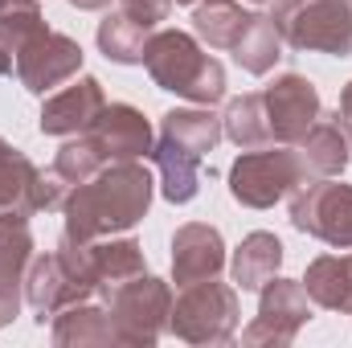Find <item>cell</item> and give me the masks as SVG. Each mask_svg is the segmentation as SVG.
Listing matches in <instances>:
<instances>
[{
  "label": "cell",
  "instance_id": "6da1fadb",
  "mask_svg": "<svg viewBox=\"0 0 352 348\" xmlns=\"http://www.w3.org/2000/svg\"><path fill=\"white\" fill-rule=\"evenodd\" d=\"M152 205V176L140 160H115L98 173L74 184L62 201L66 234L70 242H98L111 234H127L135 221H144Z\"/></svg>",
  "mask_w": 352,
  "mask_h": 348
},
{
  "label": "cell",
  "instance_id": "7a4b0ae2",
  "mask_svg": "<svg viewBox=\"0 0 352 348\" xmlns=\"http://www.w3.org/2000/svg\"><path fill=\"white\" fill-rule=\"evenodd\" d=\"M144 66L160 90H173L197 107H213L226 98V70L217 58L201 50L192 33L180 29H160L144 45Z\"/></svg>",
  "mask_w": 352,
  "mask_h": 348
},
{
  "label": "cell",
  "instance_id": "3957f363",
  "mask_svg": "<svg viewBox=\"0 0 352 348\" xmlns=\"http://www.w3.org/2000/svg\"><path fill=\"white\" fill-rule=\"evenodd\" d=\"M25 299L37 312V320H54L62 307L94 299V270H90V250L87 242H70L62 238L58 250L50 254H33L25 270Z\"/></svg>",
  "mask_w": 352,
  "mask_h": 348
},
{
  "label": "cell",
  "instance_id": "277c9868",
  "mask_svg": "<svg viewBox=\"0 0 352 348\" xmlns=\"http://www.w3.org/2000/svg\"><path fill=\"white\" fill-rule=\"evenodd\" d=\"M176 340L184 345H230L238 336V287L201 279L180 287L168 316Z\"/></svg>",
  "mask_w": 352,
  "mask_h": 348
},
{
  "label": "cell",
  "instance_id": "5b68a950",
  "mask_svg": "<svg viewBox=\"0 0 352 348\" xmlns=\"http://www.w3.org/2000/svg\"><path fill=\"white\" fill-rule=\"evenodd\" d=\"M274 25L295 50L352 54V0H274Z\"/></svg>",
  "mask_w": 352,
  "mask_h": 348
},
{
  "label": "cell",
  "instance_id": "8992f818",
  "mask_svg": "<svg viewBox=\"0 0 352 348\" xmlns=\"http://www.w3.org/2000/svg\"><path fill=\"white\" fill-rule=\"evenodd\" d=\"M303 180H307L303 160H299V152L291 144L266 148V152L246 148L230 168V197L238 205H246V209H270L283 197H291Z\"/></svg>",
  "mask_w": 352,
  "mask_h": 348
},
{
  "label": "cell",
  "instance_id": "52a82bcc",
  "mask_svg": "<svg viewBox=\"0 0 352 348\" xmlns=\"http://www.w3.org/2000/svg\"><path fill=\"white\" fill-rule=\"evenodd\" d=\"M102 303L111 312L119 345H156L164 336V328H168V316H173V291H168V283L152 279L148 270L135 274V279H127L123 287H115Z\"/></svg>",
  "mask_w": 352,
  "mask_h": 348
},
{
  "label": "cell",
  "instance_id": "ba28073f",
  "mask_svg": "<svg viewBox=\"0 0 352 348\" xmlns=\"http://www.w3.org/2000/svg\"><path fill=\"white\" fill-rule=\"evenodd\" d=\"M291 226L328 246L352 250V184H336L332 176L303 180L291 197Z\"/></svg>",
  "mask_w": 352,
  "mask_h": 348
},
{
  "label": "cell",
  "instance_id": "9c48e42d",
  "mask_svg": "<svg viewBox=\"0 0 352 348\" xmlns=\"http://www.w3.org/2000/svg\"><path fill=\"white\" fill-rule=\"evenodd\" d=\"M311 320V299L295 279H270L258 299V316L242 332L246 345H295L299 328Z\"/></svg>",
  "mask_w": 352,
  "mask_h": 348
},
{
  "label": "cell",
  "instance_id": "30bf717a",
  "mask_svg": "<svg viewBox=\"0 0 352 348\" xmlns=\"http://www.w3.org/2000/svg\"><path fill=\"white\" fill-rule=\"evenodd\" d=\"M16 78L29 94H50V90L66 87L78 70H82V45L66 33L45 29L41 37H33L16 58Z\"/></svg>",
  "mask_w": 352,
  "mask_h": 348
},
{
  "label": "cell",
  "instance_id": "8fae6325",
  "mask_svg": "<svg viewBox=\"0 0 352 348\" xmlns=\"http://www.w3.org/2000/svg\"><path fill=\"white\" fill-rule=\"evenodd\" d=\"M266 119L274 144H299L307 127L320 119V90L311 87L303 74H283L263 90Z\"/></svg>",
  "mask_w": 352,
  "mask_h": 348
},
{
  "label": "cell",
  "instance_id": "7c38bea8",
  "mask_svg": "<svg viewBox=\"0 0 352 348\" xmlns=\"http://www.w3.org/2000/svg\"><path fill=\"white\" fill-rule=\"evenodd\" d=\"M102 107H107L102 83L90 78V74H82V78L74 74L58 94L45 98L37 127H41V135H82V131L94 127V119H98Z\"/></svg>",
  "mask_w": 352,
  "mask_h": 348
},
{
  "label": "cell",
  "instance_id": "4fadbf2b",
  "mask_svg": "<svg viewBox=\"0 0 352 348\" xmlns=\"http://www.w3.org/2000/svg\"><path fill=\"white\" fill-rule=\"evenodd\" d=\"M90 135H94V144L102 148L107 164H115V160H144V156H152V148H156L152 123H148L144 111L131 107V102H111V107H102L98 119H94V127H90Z\"/></svg>",
  "mask_w": 352,
  "mask_h": 348
},
{
  "label": "cell",
  "instance_id": "5bb4252c",
  "mask_svg": "<svg viewBox=\"0 0 352 348\" xmlns=\"http://www.w3.org/2000/svg\"><path fill=\"white\" fill-rule=\"evenodd\" d=\"M226 270V242L213 226L205 221H188L173 234V279L176 287L201 283V279H217Z\"/></svg>",
  "mask_w": 352,
  "mask_h": 348
},
{
  "label": "cell",
  "instance_id": "9a60e30c",
  "mask_svg": "<svg viewBox=\"0 0 352 348\" xmlns=\"http://www.w3.org/2000/svg\"><path fill=\"white\" fill-rule=\"evenodd\" d=\"M295 152H299V160H303L307 180L340 176L344 168H349V160H352V140H349V131L340 127L336 115H320V119L307 127V135L299 140Z\"/></svg>",
  "mask_w": 352,
  "mask_h": 348
},
{
  "label": "cell",
  "instance_id": "2e32d148",
  "mask_svg": "<svg viewBox=\"0 0 352 348\" xmlns=\"http://www.w3.org/2000/svg\"><path fill=\"white\" fill-rule=\"evenodd\" d=\"M152 160L160 164V193H164L173 205H188V201L197 197V188H201V160H205V156L160 131V140H156V148H152Z\"/></svg>",
  "mask_w": 352,
  "mask_h": 348
},
{
  "label": "cell",
  "instance_id": "e0dca14e",
  "mask_svg": "<svg viewBox=\"0 0 352 348\" xmlns=\"http://www.w3.org/2000/svg\"><path fill=\"white\" fill-rule=\"evenodd\" d=\"M90 250V270H94V295L107 299L115 287H123L127 279L144 274V246L135 238H98V242H87Z\"/></svg>",
  "mask_w": 352,
  "mask_h": 348
},
{
  "label": "cell",
  "instance_id": "ac0fdd59",
  "mask_svg": "<svg viewBox=\"0 0 352 348\" xmlns=\"http://www.w3.org/2000/svg\"><path fill=\"white\" fill-rule=\"evenodd\" d=\"M54 345L58 348H90V345H119L107 303H70L54 316Z\"/></svg>",
  "mask_w": 352,
  "mask_h": 348
},
{
  "label": "cell",
  "instance_id": "d6986e66",
  "mask_svg": "<svg viewBox=\"0 0 352 348\" xmlns=\"http://www.w3.org/2000/svg\"><path fill=\"white\" fill-rule=\"evenodd\" d=\"M37 180H41V168L21 148L0 140V213H21V217L41 213L37 209Z\"/></svg>",
  "mask_w": 352,
  "mask_h": 348
},
{
  "label": "cell",
  "instance_id": "ffe728a7",
  "mask_svg": "<svg viewBox=\"0 0 352 348\" xmlns=\"http://www.w3.org/2000/svg\"><path fill=\"white\" fill-rule=\"evenodd\" d=\"M278 266H283V242L274 234L258 230V234L242 238V246L234 250L230 274H234V287L238 291H263L266 283L278 274Z\"/></svg>",
  "mask_w": 352,
  "mask_h": 348
},
{
  "label": "cell",
  "instance_id": "44dd1931",
  "mask_svg": "<svg viewBox=\"0 0 352 348\" xmlns=\"http://www.w3.org/2000/svg\"><path fill=\"white\" fill-rule=\"evenodd\" d=\"M303 291L328 312H352V254H324L307 266Z\"/></svg>",
  "mask_w": 352,
  "mask_h": 348
},
{
  "label": "cell",
  "instance_id": "7402d4cb",
  "mask_svg": "<svg viewBox=\"0 0 352 348\" xmlns=\"http://www.w3.org/2000/svg\"><path fill=\"white\" fill-rule=\"evenodd\" d=\"M230 54H234V62H238L246 74H254V78L270 74V70H274V62L283 58V33H278L274 17L254 12V17H250V25L242 29L238 45H234Z\"/></svg>",
  "mask_w": 352,
  "mask_h": 348
},
{
  "label": "cell",
  "instance_id": "603a6c76",
  "mask_svg": "<svg viewBox=\"0 0 352 348\" xmlns=\"http://www.w3.org/2000/svg\"><path fill=\"white\" fill-rule=\"evenodd\" d=\"M156 29H148L144 21H135L131 12H123V8H115V12H107L102 21H98V50L111 58V62H119V66H135V62H144V45H148V37H152Z\"/></svg>",
  "mask_w": 352,
  "mask_h": 348
},
{
  "label": "cell",
  "instance_id": "cb8c5ba5",
  "mask_svg": "<svg viewBox=\"0 0 352 348\" xmlns=\"http://www.w3.org/2000/svg\"><path fill=\"white\" fill-rule=\"evenodd\" d=\"M254 12H246L234 0H205L192 8V33L209 45V50H234L242 29L250 25Z\"/></svg>",
  "mask_w": 352,
  "mask_h": 348
},
{
  "label": "cell",
  "instance_id": "d4e9b609",
  "mask_svg": "<svg viewBox=\"0 0 352 348\" xmlns=\"http://www.w3.org/2000/svg\"><path fill=\"white\" fill-rule=\"evenodd\" d=\"M221 131H226V140H234L242 152H246V148H266V144H274L263 90H258V94L230 98V107H226V115H221Z\"/></svg>",
  "mask_w": 352,
  "mask_h": 348
},
{
  "label": "cell",
  "instance_id": "484cf974",
  "mask_svg": "<svg viewBox=\"0 0 352 348\" xmlns=\"http://www.w3.org/2000/svg\"><path fill=\"white\" fill-rule=\"evenodd\" d=\"M160 131L164 135H173L180 144H188L192 152H213L217 144H221V119L209 111V107H188V111H168L164 119H160Z\"/></svg>",
  "mask_w": 352,
  "mask_h": 348
},
{
  "label": "cell",
  "instance_id": "4316f807",
  "mask_svg": "<svg viewBox=\"0 0 352 348\" xmlns=\"http://www.w3.org/2000/svg\"><path fill=\"white\" fill-rule=\"evenodd\" d=\"M50 25L41 17L37 0H0V45L16 58L33 37H41Z\"/></svg>",
  "mask_w": 352,
  "mask_h": 348
},
{
  "label": "cell",
  "instance_id": "83f0119b",
  "mask_svg": "<svg viewBox=\"0 0 352 348\" xmlns=\"http://www.w3.org/2000/svg\"><path fill=\"white\" fill-rule=\"evenodd\" d=\"M102 164H107V156H102V148L94 144L90 131H82L78 140H66V144L58 148V156H54V173L66 180V188H74V184L90 180Z\"/></svg>",
  "mask_w": 352,
  "mask_h": 348
},
{
  "label": "cell",
  "instance_id": "f1b7e54d",
  "mask_svg": "<svg viewBox=\"0 0 352 348\" xmlns=\"http://www.w3.org/2000/svg\"><path fill=\"white\" fill-rule=\"evenodd\" d=\"M29 262H33L29 217H21V213H0V270L25 274Z\"/></svg>",
  "mask_w": 352,
  "mask_h": 348
},
{
  "label": "cell",
  "instance_id": "f546056e",
  "mask_svg": "<svg viewBox=\"0 0 352 348\" xmlns=\"http://www.w3.org/2000/svg\"><path fill=\"white\" fill-rule=\"evenodd\" d=\"M123 12H131L135 21H144L148 29H160L173 12V0H119Z\"/></svg>",
  "mask_w": 352,
  "mask_h": 348
},
{
  "label": "cell",
  "instance_id": "4dcf8cb0",
  "mask_svg": "<svg viewBox=\"0 0 352 348\" xmlns=\"http://www.w3.org/2000/svg\"><path fill=\"white\" fill-rule=\"evenodd\" d=\"M21 287H25V274L0 270V328L16 320V312H21Z\"/></svg>",
  "mask_w": 352,
  "mask_h": 348
},
{
  "label": "cell",
  "instance_id": "1f68e13d",
  "mask_svg": "<svg viewBox=\"0 0 352 348\" xmlns=\"http://www.w3.org/2000/svg\"><path fill=\"white\" fill-rule=\"evenodd\" d=\"M336 119H340V127L349 131V140H352V83L340 90V111H336Z\"/></svg>",
  "mask_w": 352,
  "mask_h": 348
},
{
  "label": "cell",
  "instance_id": "d6a6232c",
  "mask_svg": "<svg viewBox=\"0 0 352 348\" xmlns=\"http://www.w3.org/2000/svg\"><path fill=\"white\" fill-rule=\"evenodd\" d=\"M74 8H82V12H98V8H107L111 0H70Z\"/></svg>",
  "mask_w": 352,
  "mask_h": 348
},
{
  "label": "cell",
  "instance_id": "836d02e7",
  "mask_svg": "<svg viewBox=\"0 0 352 348\" xmlns=\"http://www.w3.org/2000/svg\"><path fill=\"white\" fill-rule=\"evenodd\" d=\"M12 66H16V62H12V54L0 45V78H4V74H12Z\"/></svg>",
  "mask_w": 352,
  "mask_h": 348
},
{
  "label": "cell",
  "instance_id": "e575fe53",
  "mask_svg": "<svg viewBox=\"0 0 352 348\" xmlns=\"http://www.w3.org/2000/svg\"><path fill=\"white\" fill-rule=\"evenodd\" d=\"M173 4H188V8H197V4H205V0H173Z\"/></svg>",
  "mask_w": 352,
  "mask_h": 348
},
{
  "label": "cell",
  "instance_id": "d590c367",
  "mask_svg": "<svg viewBox=\"0 0 352 348\" xmlns=\"http://www.w3.org/2000/svg\"><path fill=\"white\" fill-rule=\"evenodd\" d=\"M250 4H274V0H250Z\"/></svg>",
  "mask_w": 352,
  "mask_h": 348
}]
</instances>
